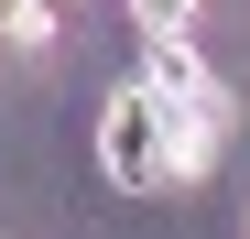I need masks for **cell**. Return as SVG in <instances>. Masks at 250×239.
Masks as SVG:
<instances>
[{"instance_id": "277c9868", "label": "cell", "mask_w": 250, "mask_h": 239, "mask_svg": "<svg viewBox=\"0 0 250 239\" xmlns=\"http://www.w3.org/2000/svg\"><path fill=\"white\" fill-rule=\"evenodd\" d=\"M0 44L44 55V44H55V11H44V0H0Z\"/></svg>"}, {"instance_id": "8992f818", "label": "cell", "mask_w": 250, "mask_h": 239, "mask_svg": "<svg viewBox=\"0 0 250 239\" xmlns=\"http://www.w3.org/2000/svg\"><path fill=\"white\" fill-rule=\"evenodd\" d=\"M239 239H250V218H239Z\"/></svg>"}, {"instance_id": "3957f363", "label": "cell", "mask_w": 250, "mask_h": 239, "mask_svg": "<svg viewBox=\"0 0 250 239\" xmlns=\"http://www.w3.org/2000/svg\"><path fill=\"white\" fill-rule=\"evenodd\" d=\"M218 152V109H163L152 120V185H196Z\"/></svg>"}, {"instance_id": "5b68a950", "label": "cell", "mask_w": 250, "mask_h": 239, "mask_svg": "<svg viewBox=\"0 0 250 239\" xmlns=\"http://www.w3.org/2000/svg\"><path fill=\"white\" fill-rule=\"evenodd\" d=\"M196 11H207V0H131L142 33H196Z\"/></svg>"}, {"instance_id": "6da1fadb", "label": "cell", "mask_w": 250, "mask_h": 239, "mask_svg": "<svg viewBox=\"0 0 250 239\" xmlns=\"http://www.w3.org/2000/svg\"><path fill=\"white\" fill-rule=\"evenodd\" d=\"M152 120H163L152 87H120L98 109V163H109V185H152Z\"/></svg>"}, {"instance_id": "7a4b0ae2", "label": "cell", "mask_w": 250, "mask_h": 239, "mask_svg": "<svg viewBox=\"0 0 250 239\" xmlns=\"http://www.w3.org/2000/svg\"><path fill=\"white\" fill-rule=\"evenodd\" d=\"M142 87H152L163 109H218V120H229V87H218V65H207L185 33H152V65H142Z\"/></svg>"}]
</instances>
